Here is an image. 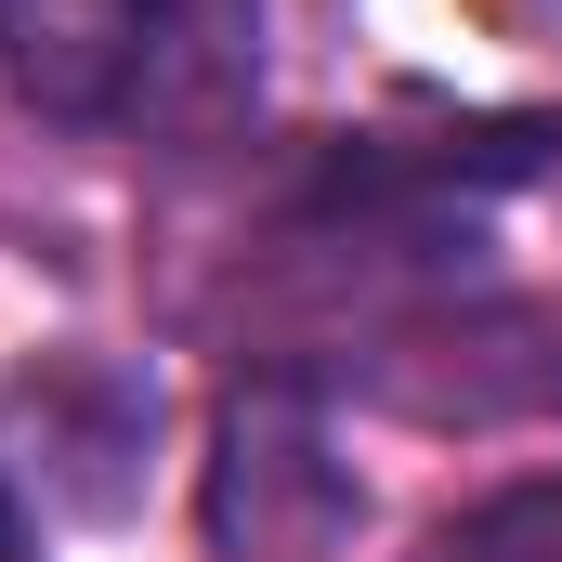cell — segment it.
<instances>
[{"label": "cell", "mask_w": 562, "mask_h": 562, "mask_svg": "<svg viewBox=\"0 0 562 562\" xmlns=\"http://www.w3.org/2000/svg\"><path fill=\"white\" fill-rule=\"evenodd\" d=\"M262 79V0H0V92L53 132H210Z\"/></svg>", "instance_id": "obj_1"}, {"label": "cell", "mask_w": 562, "mask_h": 562, "mask_svg": "<svg viewBox=\"0 0 562 562\" xmlns=\"http://www.w3.org/2000/svg\"><path fill=\"white\" fill-rule=\"evenodd\" d=\"M353 524V471L327 458V393L314 380H236L223 431H210V537L236 562H314Z\"/></svg>", "instance_id": "obj_2"}, {"label": "cell", "mask_w": 562, "mask_h": 562, "mask_svg": "<svg viewBox=\"0 0 562 562\" xmlns=\"http://www.w3.org/2000/svg\"><path fill=\"white\" fill-rule=\"evenodd\" d=\"M419 562H562V471H524V484L471 497L458 524H431Z\"/></svg>", "instance_id": "obj_3"}, {"label": "cell", "mask_w": 562, "mask_h": 562, "mask_svg": "<svg viewBox=\"0 0 562 562\" xmlns=\"http://www.w3.org/2000/svg\"><path fill=\"white\" fill-rule=\"evenodd\" d=\"M0 562H40V537H26V497H13V471H0Z\"/></svg>", "instance_id": "obj_4"}]
</instances>
